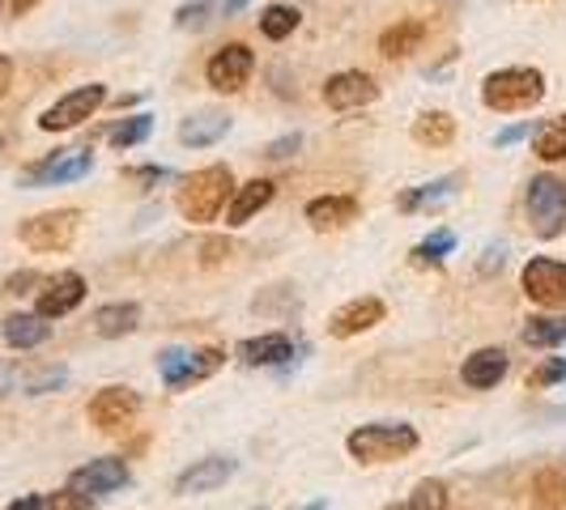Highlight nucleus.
Masks as SVG:
<instances>
[{
  "label": "nucleus",
  "mask_w": 566,
  "mask_h": 510,
  "mask_svg": "<svg viewBox=\"0 0 566 510\" xmlns=\"http://www.w3.org/2000/svg\"><path fill=\"white\" fill-rule=\"evenodd\" d=\"M234 188H239V183H234L230 167L213 162V167L192 170V174L179 183V196H175V204H179L184 222H192V226H205V222H218V213H222V209L230 204Z\"/></svg>",
  "instance_id": "1"
},
{
  "label": "nucleus",
  "mask_w": 566,
  "mask_h": 510,
  "mask_svg": "<svg viewBox=\"0 0 566 510\" xmlns=\"http://www.w3.org/2000/svg\"><path fill=\"white\" fill-rule=\"evenodd\" d=\"M541 98H545V73L541 68L511 64V68H499L482 82V103L499 115L533 111Z\"/></svg>",
  "instance_id": "2"
},
{
  "label": "nucleus",
  "mask_w": 566,
  "mask_h": 510,
  "mask_svg": "<svg viewBox=\"0 0 566 510\" xmlns=\"http://www.w3.org/2000/svg\"><path fill=\"white\" fill-rule=\"evenodd\" d=\"M349 455L358 464H397L405 455L418 451V429L405 422H375V425H358L349 438H345Z\"/></svg>",
  "instance_id": "3"
},
{
  "label": "nucleus",
  "mask_w": 566,
  "mask_h": 510,
  "mask_svg": "<svg viewBox=\"0 0 566 510\" xmlns=\"http://www.w3.org/2000/svg\"><path fill=\"white\" fill-rule=\"evenodd\" d=\"M524 209H528V226L537 238L549 243V238L566 234V183L558 174H533Z\"/></svg>",
  "instance_id": "4"
},
{
  "label": "nucleus",
  "mask_w": 566,
  "mask_h": 510,
  "mask_svg": "<svg viewBox=\"0 0 566 510\" xmlns=\"http://www.w3.org/2000/svg\"><path fill=\"white\" fill-rule=\"evenodd\" d=\"M85 417H90V425H94L98 434H112V438H119V434H128V429H133V422L142 417V396H137L133 387H119V383H112V387L94 392L90 408H85Z\"/></svg>",
  "instance_id": "5"
},
{
  "label": "nucleus",
  "mask_w": 566,
  "mask_h": 510,
  "mask_svg": "<svg viewBox=\"0 0 566 510\" xmlns=\"http://www.w3.org/2000/svg\"><path fill=\"white\" fill-rule=\"evenodd\" d=\"M77 230H82V213L77 209H52V213L27 217L18 226V238L27 243L30 252H64V247H73Z\"/></svg>",
  "instance_id": "6"
},
{
  "label": "nucleus",
  "mask_w": 566,
  "mask_h": 510,
  "mask_svg": "<svg viewBox=\"0 0 566 510\" xmlns=\"http://www.w3.org/2000/svg\"><path fill=\"white\" fill-rule=\"evenodd\" d=\"M103 103H107V85H77V89H69L64 98H56L48 111L39 115V128L43 132H69V128L85 124Z\"/></svg>",
  "instance_id": "7"
},
{
  "label": "nucleus",
  "mask_w": 566,
  "mask_h": 510,
  "mask_svg": "<svg viewBox=\"0 0 566 510\" xmlns=\"http://www.w3.org/2000/svg\"><path fill=\"white\" fill-rule=\"evenodd\" d=\"M520 285L528 294V302H537L545 311H566V264L563 259H549V255H537L524 264L520 273Z\"/></svg>",
  "instance_id": "8"
},
{
  "label": "nucleus",
  "mask_w": 566,
  "mask_h": 510,
  "mask_svg": "<svg viewBox=\"0 0 566 510\" xmlns=\"http://www.w3.org/2000/svg\"><path fill=\"white\" fill-rule=\"evenodd\" d=\"M90 170H94V153L90 149H56L43 162L22 170V183L27 188H56V183H77Z\"/></svg>",
  "instance_id": "9"
},
{
  "label": "nucleus",
  "mask_w": 566,
  "mask_h": 510,
  "mask_svg": "<svg viewBox=\"0 0 566 510\" xmlns=\"http://www.w3.org/2000/svg\"><path fill=\"white\" fill-rule=\"evenodd\" d=\"M255 73V56L248 43H227V47H218L209 64H205V82L213 85L218 94H239L243 85L252 82Z\"/></svg>",
  "instance_id": "10"
},
{
  "label": "nucleus",
  "mask_w": 566,
  "mask_h": 510,
  "mask_svg": "<svg viewBox=\"0 0 566 510\" xmlns=\"http://www.w3.org/2000/svg\"><path fill=\"white\" fill-rule=\"evenodd\" d=\"M128 464L124 459H115V455H103V459H90L82 464L73 477H69V489L73 493H82V498H107L115 489H124L128 485Z\"/></svg>",
  "instance_id": "11"
},
{
  "label": "nucleus",
  "mask_w": 566,
  "mask_h": 510,
  "mask_svg": "<svg viewBox=\"0 0 566 510\" xmlns=\"http://www.w3.org/2000/svg\"><path fill=\"white\" fill-rule=\"evenodd\" d=\"M379 98V85L370 73L363 68H345V73H333L328 82H324V103L333 107V111H363Z\"/></svg>",
  "instance_id": "12"
},
{
  "label": "nucleus",
  "mask_w": 566,
  "mask_h": 510,
  "mask_svg": "<svg viewBox=\"0 0 566 510\" xmlns=\"http://www.w3.org/2000/svg\"><path fill=\"white\" fill-rule=\"evenodd\" d=\"M234 472H239V459H230V455H205V459H197L192 468H184V472L175 477V493H179V498L213 493V489H222Z\"/></svg>",
  "instance_id": "13"
},
{
  "label": "nucleus",
  "mask_w": 566,
  "mask_h": 510,
  "mask_svg": "<svg viewBox=\"0 0 566 510\" xmlns=\"http://www.w3.org/2000/svg\"><path fill=\"white\" fill-rule=\"evenodd\" d=\"M85 298V277L82 273H56V277H43V289H39V302H34V315L43 319H60V315L77 311Z\"/></svg>",
  "instance_id": "14"
},
{
  "label": "nucleus",
  "mask_w": 566,
  "mask_h": 510,
  "mask_svg": "<svg viewBox=\"0 0 566 510\" xmlns=\"http://www.w3.org/2000/svg\"><path fill=\"white\" fill-rule=\"evenodd\" d=\"M384 315H388V307H384L379 298H354V302H345L340 311H333V319H328V337L333 340L363 337V332H370V328L384 323Z\"/></svg>",
  "instance_id": "15"
},
{
  "label": "nucleus",
  "mask_w": 566,
  "mask_h": 510,
  "mask_svg": "<svg viewBox=\"0 0 566 510\" xmlns=\"http://www.w3.org/2000/svg\"><path fill=\"white\" fill-rule=\"evenodd\" d=\"M234 358H239L243 366H285V362L294 358V340L285 337V332H264V337H248V340H239Z\"/></svg>",
  "instance_id": "16"
},
{
  "label": "nucleus",
  "mask_w": 566,
  "mask_h": 510,
  "mask_svg": "<svg viewBox=\"0 0 566 510\" xmlns=\"http://www.w3.org/2000/svg\"><path fill=\"white\" fill-rule=\"evenodd\" d=\"M507 353L503 349H494V344H485L478 353H469L464 358V366H460V379H464V387H473V392H490V387H499V379L507 374Z\"/></svg>",
  "instance_id": "17"
},
{
  "label": "nucleus",
  "mask_w": 566,
  "mask_h": 510,
  "mask_svg": "<svg viewBox=\"0 0 566 510\" xmlns=\"http://www.w3.org/2000/svg\"><path fill=\"white\" fill-rule=\"evenodd\" d=\"M273 196H277V188H273L269 179H248V183H239V188H234V196H230V204H227V226L230 230L248 226L260 209H269V204H273Z\"/></svg>",
  "instance_id": "18"
},
{
  "label": "nucleus",
  "mask_w": 566,
  "mask_h": 510,
  "mask_svg": "<svg viewBox=\"0 0 566 510\" xmlns=\"http://www.w3.org/2000/svg\"><path fill=\"white\" fill-rule=\"evenodd\" d=\"M358 213H363L358 196H315L307 204V226L328 234V230H345L349 222H358Z\"/></svg>",
  "instance_id": "19"
},
{
  "label": "nucleus",
  "mask_w": 566,
  "mask_h": 510,
  "mask_svg": "<svg viewBox=\"0 0 566 510\" xmlns=\"http://www.w3.org/2000/svg\"><path fill=\"white\" fill-rule=\"evenodd\" d=\"M230 132V115L227 111H213V107H205V111H192L184 124H179V141L192 145V149H209V145H218L222 137Z\"/></svg>",
  "instance_id": "20"
},
{
  "label": "nucleus",
  "mask_w": 566,
  "mask_h": 510,
  "mask_svg": "<svg viewBox=\"0 0 566 510\" xmlns=\"http://www.w3.org/2000/svg\"><path fill=\"white\" fill-rule=\"evenodd\" d=\"M426 34H430V26H426L422 18H405V22H397V26H388L379 34V56L409 60L413 52H422Z\"/></svg>",
  "instance_id": "21"
},
{
  "label": "nucleus",
  "mask_w": 566,
  "mask_h": 510,
  "mask_svg": "<svg viewBox=\"0 0 566 510\" xmlns=\"http://www.w3.org/2000/svg\"><path fill=\"white\" fill-rule=\"evenodd\" d=\"M460 183H464V174H443V179H430V183H422V188L400 192L397 209H400V213H422V209H434V204L452 200Z\"/></svg>",
  "instance_id": "22"
},
{
  "label": "nucleus",
  "mask_w": 566,
  "mask_h": 510,
  "mask_svg": "<svg viewBox=\"0 0 566 510\" xmlns=\"http://www.w3.org/2000/svg\"><path fill=\"white\" fill-rule=\"evenodd\" d=\"M142 328V307L137 302H107V307H98L94 311V332L107 340H119V337H133Z\"/></svg>",
  "instance_id": "23"
},
{
  "label": "nucleus",
  "mask_w": 566,
  "mask_h": 510,
  "mask_svg": "<svg viewBox=\"0 0 566 510\" xmlns=\"http://www.w3.org/2000/svg\"><path fill=\"white\" fill-rule=\"evenodd\" d=\"M0 332H4V344H13V349H39L43 340L52 337L48 319H43V315H30V311L9 315V319L0 323Z\"/></svg>",
  "instance_id": "24"
},
{
  "label": "nucleus",
  "mask_w": 566,
  "mask_h": 510,
  "mask_svg": "<svg viewBox=\"0 0 566 510\" xmlns=\"http://www.w3.org/2000/svg\"><path fill=\"white\" fill-rule=\"evenodd\" d=\"M409 137L418 145H426V149H448L455 141V119L448 111H422L413 119Z\"/></svg>",
  "instance_id": "25"
},
{
  "label": "nucleus",
  "mask_w": 566,
  "mask_h": 510,
  "mask_svg": "<svg viewBox=\"0 0 566 510\" xmlns=\"http://www.w3.org/2000/svg\"><path fill=\"white\" fill-rule=\"evenodd\" d=\"M222 362H227V353H222V349H188L184 370H179V379H175V387H170V392H184V387H192V383L213 379V374L222 370Z\"/></svg>",
  "instance_id": "26"
},
{
  "label": "nucleus",
  "mask_w": 566,
  "mask_h": 510,
  "mask_svg": "<svg viewBox=\"0 0 566 510\" xmlns=\"http://www.w3.org/2000/svg\"><path fill=\"white\" fill-rule=\"evenodd\" d=\"M533 153L541 162H566V111L549 115L545 124L533 128Z\"/></svg>",
  "instance_id": "27"
},
{
  "label": "nucleus",
  "mask_w": 566,
  "mask_h": 510,
  "mask_svg": "<svg viewBox=\"0 0 566 510\" xmlns=\"http://www.w3.org/2000/svg\"><path fill=\"white\" fill-rule=\"evenodd\" d=\"M566 340V315H533L524 323V344L533 349H554Z\"/></svg>",
  "instance_id": "28"
},
{
  "label": "nucleus",
  "mask_w": 566,
  "mask_h": 510,
  "mask_svg": "<svg viewBox=\"0 0 566 510\" xmlns=\"http://www.w3.org/2000/svg\"><path fill=\"white\" fill-rule=\"evenodd\" d=\"M566 507V477L558 468H545L533 477V510H563Z\"/></svg>",
  "instance_id": "29"
},
{
  "label": "nucleus",
  "mask_w": 566,
  "mask_h": 510,
  "mask_svg": "<svg viewBox=\"0 0 566 510\" xmlns=\"http://www.w3.org/2000/svg\"><path fill=\"white\" fill-rule=\"evenodd\" d=\"M298 22H303V13H298L294 4H269V9L260 13V34L273 39V43H282V39H290V34L298 30Z\"/></svg>",
  "instance_id": "30"
},
{
  "label": "nucleus",
  "mask_w": 566,
  "mask_h": 510,
  "mask_svg": "<svg viewBox=\"0 0 566 510\" xmlns=\"http://www.w3.org/2000/svg\"><path fill=\"white\" fill-rule=\"evenodd\" d=\"M452 252H455L452 230H434L430 238H422V243L413 247V264H418V268H439V264H443Z\"/></svg>",
  "instance_id": "31"
},
{
  "label": "nucleus",
  "mask_w": 566,
  "mask_h": 510,
  "mask_svg": "<svg viewBox=\"0 0 566 510\" xmlns=\"http://www.w3.org/2000/svg\"><path fill=\"white\" fill-rule=\"evenodd\" d=\"M149 132H154V115H128V119H119L112 132H107V141L115 149H133V145L149 141Z\"/></svg>",
  "instance_id": "32"
},
{
  "label": "nucleus",
  "mask_w": 566,
  "mask_h": 510,
  "mask_svg": "<svg viewBox=\"0 0 566 510\" xmlns=\"http://www.w3.org/2000/svg\"><path fill=\"white\" fill-rule=\"evenodd\" d=\"M405 510H452L448 485L434 481V477L418 481V485H413V493H409V502H405Z\"/></svg>",
  "instance_id": "33"
},
{
  "label": "nucleus",
  "mask_w": 566,
  "mask_h": 510,
  "mask_svg": "<svg viewBox=\"0 0 566 510\" xmlns=\"http://www.w3.org/2000/svg\"><path fill=\"white\" fill-rule=\"evenodd\" d=\"M213 13V0H184L179 13H175V26L179 30H200Z\"/></svg>",
  "instance_id": "34"
},
{
  "label": "nucleus",
  "mask_w": 566,
  "mask_h": 510,
  "mask_svg": "<svg viewBox=\"0 0 566 510\" xmlns=\"http://www.w3.org/2000/svg\"><path fill=\"white\" fill-rule=\"evenodd\" d=\"M549 383H566V358H549L528 374V387H549Z\"/></svg>",
  "instance_id": "35"
},
{
  "label": "nucleus",
  "mask_w": 566,
  "mask_h": 510,
  "mask_svg": "<svg viewBox=\"0 0 566 510\" xmlns=\"http://www.w3.org/2000/svg\"><path fill=\"white\" fill-rule=\"evenodd\" d=\"M303 149V137L298 132H285V137H277L273 145H264V158L269 162H285V158H294Z\"/></svg>",
  "instance_id": "36"
},
{
  "label": "nucleus",
  "mask_w": 566,
  "mask_h": 510,
  "mask_svg": "<svg viewBox=\"0 0 566 510\" xmlns=\"http://www.w3.org/2000/svg\"><path fill=\"white\" fill-rule=\"evenodd\" d=\"M227 255H230V238H205V243H200V264H205V268H218Z\"/></svg>",
  "instance_id": "37"
},
{
  "label": "nucleus",
  "mask_w": 566,
  "mask_h": 510,
  "mask_svg": "<svg viewBox=\"0 0 566 510\" xmlns=\"http://www.w3.org/2000/svg\"><path fill=\"white\" fill-rule=\"evenodd\" d=\"M52 507L56 510H94V498H82V493H73V489H64L52 498Z\"/></svg>",
  "instance_id": "38"
},
{
  "label": "nucleus",
  "mask_w": 566,
  "mask_h": 510,
  "mask_svg": "<svg viewBox=\"0 0 566 510\" xmlns=\"http://www.w3.org/2000/svg\"><path fill=\"white\" fill-rule=\"evenodd\" d=\"M30 285H43V277L27 268V273H13V277L4 281V289H9V294H30Z\"/></svg>",
  "instance_id": "39"
},
{
  "label": "nucleus",
  "mask_w": 566,
  "mask_h": 510,
  "mask_svg": "<svg viewBox=\"0 0 566 510\" xmlns=\"http://www.w3.org/2000/svg\"><path fill=\"white\" fill-rule=\"evenodd\" d=\"M9 510H56V507H52V498H48V493H27V498L9 502Z\"/></svg>",
  "instance_id": "40"
},
{
  "label": "nucleus",
  "mask_w": 566,
  "mask_h": 510,
  "mask_svg": "<svg viewBox=\"0 0 566 510\" xmlns=\"http://www.w3.org/2000/svg\"><path fill=\"white\" fill-rule=\"evenodd\" d=\"M524 137H533V124H511V128H503V132L494 137V145H515V141H524Z\"/></svg>",
  "instance_id": "41"
},
{
  "label": "nucleus",
  "mask_w": 566,
  "mask_h": 510,
  "mask_svg": "<svg viewBox=\"0 0 566 510\" xmlns=\"http://www.w3.org/2000/svg\"><path fill=\"white\" fill-rule=\"evenodd\" d=\"M128 179H137V183H158V179H167V170H163V167H142V170H128Z\"/></svg>",
  "instance_id": "42"
},
{
  "label": "nucleus",
  "mask_w": 566,
  "mask_h": 510,
  "mask_svg": "<svg viewBox=\"0 0 566 510\" xmlns=\"http://www.w3.org/2000/svg\"><path fill=\"white\" fill-rule=\"evenodd\" d=\"M9 82H13V60L0 56V98L9 94Z\"/></svg>",
  "instance_id": "43"
},
{
  "label": "nucleus",
  "mask_w": 566,
  "mask_h": 510,
  "mask_svg": "<svg viewBox=\"0 0 566 510\" xmlns=\"http://www.w3.org/2000/svg\"><path fill=\"white\" fill-rule=\"evenodd\" d=\"M494 264H499V268H503V247H490V252H485V259H482V273H490V268H494Z\"/></svg>",
  "instance_id": "44"
},
{
  "label": "nucleus",
  "mask_w": 566,
  "mask_h": 510,
  "mask_svg": "<svg viewBox=\"0 0 566 510\" xmlns=\"http://www.w3.org/2000/svg\"><path fill=\"white\" fill-rule=\"evenodd\" d=\"M34 4H43V0H9V9H13V13H18V18H22V13H30V9H34Z\"/></svg>",
  "instance_id": "45"
},
{
  "label": "nucleus",
  "mask_w": 566,
  "mask_h": 510,
  "mask_svg": "<svg viewBox=\"0 0 566 510\" xmlns=\"http://www.w3.org/2000/svg\"><path fill=\"white\" fill-rule=\"evenodd\" d=\"M248 4H252V0H227V4H222V13H227V18H234V13H243Z\"/></svg>",
  "instance_id": "46"
},
{
  "label": "nucleus",
  "mask_w": 566,
  "mask_h": 510,
  "mask_svg": "<svg viewBox=\"0 0 566 510\" xmlns=\"http://www.w3.org/2000/svg\"><path fill=\"white\" fill-rule=\"evenodd\" d=\"M303 510H324V502H315V507H303Z\"/></svg>",
  "instance_id": "47"
},
{
  "label": "nucleus",
  "mask_w": 566,
  "mask_h": 510,
  "mask_svg": "<svg viewBox=\"0 0 566 510\" xmlns=\"http://www.w3.org/2000/svg\"><path fill=\"white\" fill-rule=\"evenodd\" d=\"M388 510H405V507H400V502H392V507H388Z\"/></svg>",
  "instance_id": "48"
},
{
  "label": "nucleus",
  "mask_w": 566,
  "mask_h": 510,
  "mask_svg": "<svg viewBox=\"0 0 566 510\" xmlns=\"http://www.w3.org/2000/svg\"><path fill=\"white\" fill-rule=\"evenodd\" d=\"M0 149H4V137H0Z\"/></svg>",
  "instance_id": "49"
}]
</instances>
